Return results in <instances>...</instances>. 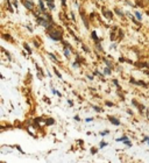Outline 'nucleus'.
Wrapping results in <instances>:
<instances>
[{
    "label": "nucleus",
    "mask_w": 149,
    "mask_h": 163,
    "mask_svg": "<svg viewBox=\"0 0 149 163\" xmlns=\"http://www.w3.org/2000/svg\"><path fill=\"white\" fill-rule=\"evenodd\" d=\"M2 37H4V39H5V40H7V41H11V42H14L13 37H12V36H11V35H9V36H8V35L4 34V35H2Z\"/></svg>",
    "instance_id": "1a4fd4ad"
},
{
    "label": "nucleus",
    "mask_w": 149,
    "mask_h": 163,
    "mask_svg": "<svg viewBox=\"0 0 149 163\" xmlns=\"http://www.w3.org/2000/svg\"><path fill=\"white\" fill-rule=\"evenodd\" d=\"M53 93H54V94H57L58 97H61V95H62L59 92H58V91H56V90H53Z\"/></svg>",
    "instance_id": "a878e982"
},
{
    "label": "nucleus",
    "mask_w": 149,
    "mask_h": 163,
    "mask_svg": "<svg viewBox=\"0 0 149 163\" xmlns=\"http://www.w3.org/2000/svg\"><path fill=\"white\" fill-rule=\"evenodd\" d=\"M23 4H25L26 8L29 9V11H33V9H34V4H33L30 0H25V1H23Z\"/></svg>",
    "instance_id": "f03ea898"
},
{
    "label": "nucleus",
    "mask_w": 149,
    "mask_h": 163,
    "mask_svg": "<svg viewBox=\"0 0 149 163\" xmlns=\"http://www.w3.org/2000/svg\"><path fill=\"white\" fill-rule=\"evenodd\" d=\"M123 142H125V144H126V146H128V147H132V142H130V141H128V140H125V141H123Z\"/></svg>",
    "instance_id": "4be33fe9"
},
{
    "label": "nucleus",
    "mask_w": 149,
    "mask_h": 163,
    "mask_svg": "<svg viewBox=\"0 0 149 163\" xmlns=\"http://www.w3.org/2000/svg\"><path fill=\"white\" fill-rule=\"evenodd\" d=\"M108 120H109V122H112L113 125H115V126H119V125H120V121H119L118 119H115L114 116H109Z\"/></svg>",
    "instance_id": "20e7f679"
},
{
    "label": "nucleus",
    "mask_w": 149,
    "mask_h": 163,
    "mask_svg": "<svg viewBox=\"0 0 149 163\" xmlns=\"http://www.w3.org/2000/svg\"><path fill=\"white\" fill-rule=\"evenodd\" d=\"M46 1H47V6H48L50 9H54V8H55V5H54V1H53V0H46Z\"/></svg>",
    "instance_id": "39448f33"
},
{
    "label": "nucleus",
    "mask_w": 149,
    "mask_h": 163,
    "mask_svg": "<svg viewBox=\"0 0 149 163\" xmlns=\"http://www.w3.org/2000/svg\"><path fill=\"white\" fill-rule=\"evenodd\" d=\"M62 32H59V30H51V32H49V37H50L51 40H54V41H61L62 40Z\"/></svg>",
    "instance_id": "f257e3e1"
},
{
    "label": "nucleus",
    "mask_w": 149,
    "mask_h": 163,
    "mask_svg": "<svg viewBox=\"0 0 149 163\" xmlns=\"http://www.w3.org/2000/svg\"><path fill=\"white\" fill-rule=\"evenodd\" d=\"M144 73H146V75H149V71H148V70H146V71H144Z\"/></svg>",
    "instance_id": "49530a36"
},
{
    "label": "nucleus",
    "mask_w": 149,
    "mask_h": 163,
    "mask_svg": "<svg viewBox=\"0 0 149 163\" xmlns=\"http://www.w3.org/2000/svg\"><path fill=\"white\" fill-rule=\"evenodd\" d=\"M93 109H94V111H97V112H102V109L100 108V107H98V106H93Z\"/></svg>",
    "instance_id": "5701e85b"
},
{
    "label": "nucleus",
    "mask_w": 149,
    "mask_h": 163,
    "mask_svg": "<svg viewBox=\"0 0 149 163\" xmlns=\"http://www.w3.org/2000/svg\"><path fill=\"white\" fill-rule=\"evenodd\" d=\"M92 120H93V118H87L86 119V122H91Z\"/></svg>",
    "instance_id": "58836bf2"
},
{
    "label": "nucleus",
    "mask_w": 149,
    "mask_h": 163,
    "mask_svg": "<svg viewBox=\"0 0 149 163\" xmlns=\"http://www.w3.org/2000/svg\"><path fill=\"white\" fill-rule=\"evenodd\" d=\"M139 109H140V111H143L144 106H143V105H139Z\"/></svg>",
    "instance_id": "72a5a7b5"
},
{
    "label": "nucleus",
    "mask_w": 149,
    "mask_h": 163,
    "mask_svg": "<svg viewBox=\"0 0 149 163\" xmlns=\"http://www.w3.org/2000/svg\"><path fill=\"white\" fill-rule=\"evenodd\" d=\"M148 146H149V141H148Z\"/></svg>",
    "instance_id": "de8ad7c7"
},
{
    "label": "nucleus",
    "mask_w": 149,
    "mask_h": 163,
    "mask_svg": "<svg viewBox=\"0 0 149 163\" xmlns=\"http://www.w3.org/2000/svg\"><path fill=\"white\" fill-rule=\"evenodd\" d=\"M114 12H115V13L118 14V15H120V16H122V15H123V12H122V11H120L119 8H115V9H114Z\"/></svg>",
    "instance_id": "4468645a"
},
{
    "label": "nucleus",
    "mask_w": 149,
    "mask_h": 163,
    "mask_svg": "<svg viewBox=\"0 0 149 163\" xmlns=\"http://www.w3.org/2000/svg\"><path fill=\"white\" fill-rule=\"evenodd\" d=\"M54 122H55V121H54V119H48V120L46 121V123H47V125H53Z\"/></svg>",
    "instance_id": "a211bd4d"
},
{
    "label": "nucleus",
    "mask_w": 149,
    "mask_h": 163,
    "mask_svg": "<svg viewBox=\"0 0 149 163\" xmlns=\"http://www.w3.org/2000/svg\"><path fill=\"white\" fill-rule=\"evenodd\" d=\"M7 2H8V9H9V12H13V8H12V5H11V2L7 0Z\"/></svg>",
    "instance_id": "b1692460"
},
{
    "label": "nucleus",
    "mask_w": 149,
    "mask_h": 163,
    "mask_svg": "<svg viewBox=\"0 0 149 163\" xmlns=\"http://www.w3.org/2000/svg\"><path fill=\"white\" fill-rule=\"evenodd\" d=\"M74 120H76V121H79V120H80V118H79V115H74Z\"/></svg>",
    "instance_id": "4c0bfd02"
},
{
    "label": "nucleus",
    "mask_w": 149,
    "mask_h": 163,
    "mask_svg": "<svg viewBox=\"0 0 149 163\" xmlns=\"http://www.w3.org/2000/svg\"><path fill=\"white\" fill-rule=\"evenodd\" d=\"M81 48H83L84 51H86V53H90V49H88L86 46H84V44H83V46H81Z\"/></svg>",
    "instance_id": "aec40b11"
},
{
    "label": "nucleus",
    "mask_w": 149,
    "mask_h": 163,
    "mask_svg": "<svg viewBox=\"0 0 149 163\" xmlns=\"http://www.w3.org/2000/svg\"><path fill=\"white\" fill-rule=\"evenodd\" d=\"M144 141H149V136H144Z\"/></svg>",
    "instance_id": "a18cd8bd"
},
{
    "label": "nucleus",
    "mask_w": 149,
    "mask_h": 163,
    "mask_svg": "<svg viewBox=\"0 0 149 163\" xmlns=\"http://www.w3.org/2000/svg\"><path fill=\"white\" fill-rule=\"evenodd\" d=\"M135 15H136L137 20H141V19H142V15H141V13H140V12H135Z\"/></svg>",
    "instance_id": "f3484780"
},
{
    "label": "nucleus",
    "mask_w": 149,
    "mask_h": 163,
    "mask_svg": "<svg viewBox=\"0 0 149 163\" xmlns=\"http://www.w3.org/2000/svg\"><path fill=\"white\" fill-rule=\"evenodd\" d=\"M119 37H121V39L123 37V32H122V30H119Z\"/></svg>",
    "instance_id": "c85d7f7f"
},
{
    "label": "nucleus",
    "mask_w": 149,
    "mask_h": 163,
    "mask_svg": "<svg viewBox=\"0 0 149 163\" xmlns=\"http://www.w3.org/2000/svg\"><path fill=\"white\" fill-rule=\"evenodd\" d=\"M13 5H14V7H18V1H16V0H13Z\"/></svg>",
    "instance_id": "e433bc0d"
},
{
    "label": "nucleus",
    "mask_w": 149,
    "mask_h": 163,
    "mask_svg": "<svg viewBox=\"0 0 149 163\" xmlns=\"http://www.w3.org/2000/svg\"><path fill=\"white\" fill-rule=\"evenodd\" d=\"M22 46H23V48H25V50L27 51V53L30 55V54H32V49H30V47L28 46L27 43H22Z\"/></svg>",
    "instance_id": "0eeeda50"
},
{
    "label": "nucleus",
    "mask_w": 149,
    "mask_h": 163,
    "mask_svg": "<svg viewBox=\"0 0 149 163\" xmlns=\"http://www.w3.org/2000/svg\"><path fill=\"white\" fill-rule=\"evenodd\" d=\"M104 73H105V75H111V68L107 66L106 69L104 70Z\"/></svg>",
    "instance_id": "dca6fc26"
},
{
    "label": "nucleus",
    "mask_w": 149,
    "mask_h": 163,
    "mask_svg": "<svg viewBox=\"0 0 149 163\" xmlns=\"http://www.w3.org/2000/svg\"><path fill=\"white\" fill-rule=\"evenodd\" d=\"M2 51H4V53H5V54H6V56H7V57H8V58H9V60H11V55H9V54H8V53H7V51H6V50H5V49H4V48H2Z\"/></svg>",
    "instance_id": "bb28decb"
},
{
    "label": "nucleus",
    "mask_w": 149,
    "mask_h": 163,
    "mask_svg": "<svg viewBox=\"0 0 149 163\" xmlns=\"http://www.w3.org/2000/svg\"><path fill=\"white\" fill-rule=\"evenodd\" d=\"M109 37H111V40H114V39H115V33L112 32L111 33V36H109Z\"/></svg>",
    "instance_id": "393cba45"
},
{
    "label": "nucleus",
    "mask_w": 149,
    "mask_h": 163,
    "mask_svg": "<svg viewBox=\"0 0 149 163\" xmlns=\"http://www.w3.org/2000/svg\"><path fill=\"white\" fill-rule=\"evenodd\" d=\"M106 146H107V143H106L105 141H101V142H100V148H105Z\"/></svg>",
    "instance_id": "412c9836"
},
{
    "label": "nucleus",
    "mask_w": 149,
    "mask_h": 163,
    "mask_svg": "<svg viewBox=\"0 0 149 163\" xmlns=\"http://www.w3.org/2000/svg\"><path fill=\"white\" fill-rule=\"evenodd\" d=\"M128 136H122V137H119V139H116V141L120 142V141H125V140H127Z\"/></svg>",
    "instance_id": "6ab92c4d"
},
{
    "label": "nucleus",
    "mask_w": 149,
    "mask_h": 163,
    "mask_svg": "<svg viewBox=\"0 0 149 163\" xmlns=\"http://www.w3.org/2000/svg\"><path fill=\"white\" fill-rule=\"evenodd\" d=\"M102 61H104V62H105V64H106L108 68H111V69H112V68H113V64H112V63L109 62L108 60H106V58H102Z\"/></svg>",
    "instance_id": "9d476101"
},
{
    "label": "nucleus",
    "mask_w": 149,
    "mask_h": 163,
    "mask_svg": "<svg viewBox=\"0 0 149 163\" xmlns=\"http://www.w3.org/2000/svg\"><path fill=\"white\" fill-rule=\"evenodd\" d=\"M39 2H40V9H41L42 12H44V11H46V7H44L43 1H42V0H39Z\"/></svg>",
    "instance_id": "f8f14e48"
},
{
    "label": "nucleus",
    "mask_w": 149,
    "mask_h": 163,
    "mask_svg": "<svg viewBox=\"0 0 149 163\" xmlns=\"http://www.w3.org/2000/svg\"><path fill=\"white\" fill-rule=\"evenodd\" d=\"M16 149H18V150H19V151H20V153H21V154H25V151H23V150H22V149H21V148H20V147H19V146H16Z\"/></svg>",
    "instance_id": "c756f323"
},
{
    "label": "nucleus",
    "mask_w": 149,
    "mask_h": 163,
    "mask_svg": "<svg viewBox=\"0 0 149 163\" xmlns=\"http://www.w3.org/2000/svg\"><path fill=\"white\" fill-rule=\"evenodd\" d=\"M106 105H107V106H109V107L114 106V104H113V102H111V101H106Z\"/></svg>",
    "instance_id": "cd10ccee"
},
{
    "label": "nucleus",
    "mask_w": 149,
    "mask_h": 163,
    "mask_svg": "<svg viewBox=\"0 0 149 163\" xmlns=\"http://www.w3.org/2000/svg\"><path fill=\"white\" fill-rule=\"evenodd\" d=\"M70 50H71L70 48H68V47H64V55L66 56V57H69V56H70Z\"/></svg>",
    "instance_id": "9b49d317"
},
{
    "label": "nucleus",
    "mask_w": 149,
    "mask_h": 163,
    "mask_svg": "<svg viewBox=\"0 0 149 163\" xmlns=\"http://www.w3.org/2000/svg\"><path fill=\"white\" fill-rule=\"evenodd\" d=\"M91 36H92V39L95 41V44L99 43V39H98V36H97V33H95V32H92V33H91Z\"/></svg>",
    "instance_id": "423d86ee"
},
{
    "label": "nucleus",
    "mask_w": 149,
    "mask_h": 163,
    "mask_svg": "<svg viewBox=\"0 0 149 163\" xmlns=\"http://www.w3.org/2000/svg\"><path fill=\"white\" fill-rule=\"evenodd\" d=\"M54 72H55V75L58 77V78H61V79H62V75L59 73V71H58V70L56 69V68H54Z\"/></svg>",
    "instance_id": "ddd939ff"
},
{
    "label": "nucleus",
    "mask_w": 149,
    "mask_h": 163,
    "mask_svg": "<svg viewBox=\"0 0 149 163\" xmlns=\"http://www.w3.org/2000/svg\"><path fill=\"white\" fill-rule=\"evenodd\" d=\"M97 149H95V148H92V149H91V153H92V154H95V153H97Z\"/></svg>",
    "instance_id": "f704fd0d"
},
{
    "label": "nucleus",
    "mask_w": 149,
    "mask_h": 163,
    "mask_svg": "<svg viewBox=\"0 0 149 163\" xmlns=\"http://www.w3.org/2000/svg\"><path fill=\"white\" fill-rule=\"evenodd\" d=\"M119 61H120V62H125V58H123V57H120V58H119Z\"/></svg>",
    "instance_id": "79ce46f5"
},
{
    "label": "nucleus",
    "mask_w": 149,
    "mask_h": 163,
    "mask_svg": "<svg viewBox=\"0 0 149 163\" xmlns=\"http://www.w3.org/2000/svg\"><path fill=\"white\" fill-rule=\"evenodd\" d=\"M49 56H50V57H51V60H53V61H54V62H56V63H57V62H58L57 57H56V56H54V55H53V54H51V53H49Z\"/></svg>",
    "instance_id": "2eb2a0df"
},
{
    "label": "nucleus",
    "mask_w": 149,
    "mask_h": 163,
    "mask_svg": "<svg viewBox=\"0 0 149 163\" xmlns=\"http://www.w3.org/2000/svg\"><path fill=\"white\" fill-rule=\"evenodd\" d=\"M104 14H105V16H107L108 19L113 18V13H112V12H109V11H104Z\"/></svg>",
    "instance_id": "6e6552de"
},
{
    "label": "nucleus",
    "mask_w": 149,
    "mask_h": 163,
    "mask_svg": "<svg viewBox=\"0 0 149 163\" xmlns=\"http://www.w3.org/2000/svg\"><path fill=\"white\" fill-rule=\"evenodd\" d=\"M61 1H62V6L63 7L66 6V0H61Z\"/></svg>",
    "instance_id": "2f4dec72"
},
{
    "label": "nucleus",
    "mask_w": 149,
    "mask_h": 163,
    "mask_svg": "<svg viewBox=\"0 0 149 163\" xmlns=\"http://www.w3.org/2000/svg\"><path fill=\"white\" fill-rule=\"evenodd\" d=\"M93 73H94V75H95V76H101V73H100V72H99V71H97V70H95V71H94V72H93Z\"/></svg>",
    "instance_id": "473e14b6"
},
{
    "label": "nucleus",
    "mask_w": 149,
    "mask_h": 163,
    "mask_svg": "<svg viewBox=\"0 0 149 163\" xmlns=\"http://www.w3.org/2000/svg\"><path fill=\"white\" fill-rule=\"evenodd\" d=\"M132 104L134 105V106H137V107H139V104H137V102L135 101V100H133V101H132Z\"/></svg>",
    "instance_id": "c9c22d12"
},
{
    "label": "nucleus",
    "mask_w": 149,
    "mask_h": 163,
    "mask_svg": "<svg viewBox=\"0 0 149 163\" xmlns=\"http://www.w3.org/2000/svg\"><path fill=\"white\" fill-rule=\"evenodd\" d=\"M80 16H81V20H83V22H84V25H85V27L88 28V27H90V25H88V21H87V19H86V15L83 13V12H80Z\"/></svg>",
    "instance_id": "7ed1b4c3"
},
{
    "label": "nucleus",
    "mask_w": 149,
    "mask_h": 163,
    "mask_svg": "<svg viewBox=\"0 0 149 163\" xmlns=\"http://www.w3.org/2000/svg\"><path fill=\"white\" fill-rule=\"evenodd\" d=\"M106 134H108V130H105V132L100 133V135H101V136H104V135H106Z\"/></svg>",
    "instance_id": "7c9ffc66"
},
{
    "label": "nucleus",
    "mask_w": 149,
    "mask_h": 163,
    "mask_svg": "<svg viewBox=\"0 0 149 163\" xmlns=\"http://www.w3.org/2000/svg\"><path fill=\"white\" fill-rule=\"evenodd\" d=\"M34 46H35V47H39V46H40L39 42H37V41H34Z\"/></svg>",
    "instance_id": "a19ab883"
},
{
    "label": "nucleus",
    "mask_w": 149,
    "mask_h": 163,
    "mask_svg": "<svg viewBox=\"0 0 149 163\" xmlns=\"http://www.w3.org/2000/svg\"><path fill=\"white\" fill-rule=\"evenodd\" d=\"M87 78L90 79V80H93V77H92V76H90V75H88V76H87Z\"/></svg>",
    "instance_id": "c03bdc74"
},
{
    "label": "nucleus",
    "mask_w": 149,
    "mask_h": 163,
    "mask_svg": "<svg viewBox=\"0 0 149 163\" xmlns=\"http://www.w3.org/2000/svg\"><path fill=\"white\" fill-rule=\"evenodd\" d=\"M71 15H72V16H71V18H72V20L74 21V20H76V18H74V14H73V13H71Z\"/></svg>",
    "instance_id": "37998d69"
},
{
    "label": "nucleus",
    "mask_w": 149,
    "mask_h": 163,
    "mask_svg": "<svg viewBox=\"0 0 149 163\" xmlns=\"http://www.w3.org/2000/svg\"><path fill=\"white\" fill-rule=\"evenodd\" d=\"M113 83L115 84V85H116V86H118V87H119V84H118V80H116V79H114V80H113Z\"/></svg>",
    "instance_id": "ea45409f"
}]
</instances>
